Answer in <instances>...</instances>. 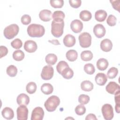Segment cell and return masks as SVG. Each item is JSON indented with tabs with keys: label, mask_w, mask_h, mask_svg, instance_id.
Here are the masks:
<instances>
[{
	"label": "cell",
	"mask_w": 120,
	"mask_h": 120,
	"mask_svg": "<svg viewBox=\"0 0 120 120\" xmlns=\"http://www.w3.org/2000/svg\"><path fill=\"white\" fill-rule=\"evenodd\" d=\"M105 90L111 94H114L120 90V85L115 82H110L106 86Z\"/></svg>",
	"instance_id": "13"
},
{
	"label": "cell",
	"mask_w": 120,
	"mask_h": 120,
	"mask_svg": "<svg viewBox=\"0 0 120 120\" xmlns=\"http://www.w3.org/2000/svg\"><path fill=\"white\" fill-rule=\"evenodd\" d=\"M40 19L44 22H48L52 18V13L48 9H43L40 11L39 13Z\"/></svg>",
	"instance_id": "14"
},
{
	"label": "cell",
	"mask_w": 120,
	"mask_h": 120,
	"mask_svg": "<svg viewBox=\"0 0 120 120\" xmlns=\"http://www.w3.org/2000/svg\"><path fill=\"white\" fill-rule=\"evenodd\" d=\"M37 90V85L35 82H29L26 86V90L27 92L30 94H33L35 93Z\"/></svg>",
	"instance_id": "31"
},
{
	"label": "cell",
	"mask_w": 120,
	"mask_h": 120,
	"mask_svg": "<svg viewBox=\"0 0 120 120\" xmlns=\"http://www.w3.org/2000/svg\"><path fill=\"white\" fill-rule=\"evenodd\" d=\"M6 72L8 75L9 76L14 77L17 73V68L14 65H9L7 68Z\"/></svg>",
	"instance_id": "30"
},
{
	"label": "cell",
	"mask_w": 120,
	"mask_h": 120,
	"mask_svg": "<svg viewBox=\"0 0 120 120\" xmlns=\"http://www.w3.org/2000/svg\"><path fill=\"white\" fill-rule=\"evenodd\" d=\"M107 14L105 10L100 9L97 10L95 14V18L98 22H101L105 20Z\"/></svg>",
	"instance_id": "20"
},
{
	"label": "cell",
	"mask_w": 120,
	"mask_h": 120,
	"mask_svg": "<svg viewBox=\"0 0 120 120\" xmlns=\"http://www.w3.org/2000/svg\"><path fill=\"white\" fill-rule=\"evenodd\" d=\"M114 96V99L115 102V109L116 112L118 113H120V90L116 92Z\"/></svg>",
	"instance_id": "40"
},
{
	"label": "cell",
	"mask_w": 120,
	"mask_h": 120,
	"mask_svg": "<svg viewBox=\"0 0 120 120\" xmlns=\"http://www.w3.org/2000/svg\"><path fill=\"white\" fill-rule=\"evenodd\" d=\"M118 73V69L115 67L111 68L107 73V77L109 79H113L116 77Z\"/></svg>",
	"instance_id": "33"
},
{
	"label": "cell",
	"mask_w": 120,
	"mask_h": 120,
	"mask_svg": "<svg viewBox=\"0 0 120 120\" xmlns=\"http://www.w3.org/2000/svg\"><path fill=\"white\" fill-rule=\"evenodd\" d=\"M65 17V14L62 11L57 10L54 11L52 15V18L53 19L63 20Z\"/></svg>",
	"instance_id": "35"
},
{
	"label": "cell",
	"mask_w": 120,
	"mask_h": 120,
	"mask_svg": "<svg viewBox=\"0 0 120 120\" xmlns=\"http://www.w3.org/2000/svg\"><path fill=\"white\" fill-rule=\"evenodd\" d=\"M45 62L49 65H54L57 61V56L53 53H49L46 56L45 58Z\"/></svg>",
	"instance_id": "25"
},
{
	"label": "cell",
	"mask_w": 120,
	"mask_h": 120,
	"mask_svg": "<svg viewBox=\"0 0 120 120\" xmlns=\"http://www.w3.org/2000/svg\"><path fill=\"white\" fill-rule=\"evenodd\" d=\"M19 28L16 24H12L7 26L4 30V37L8 39L13 38L19 32Z\"/></svg>",
	"instance_id": "4"
},
{
	"label": "cell",
	"mask_w": 120,
	"mask_h": 120,
	"mask_svg": "<svg viewBox=\"0 0 120 120\" xmlns=\"http://www.w3.org/2000/svg\"><path fill=\"white\" fill-rule=\"evenodd\" d=\"M105 29L101 24H97L93 28V32L98 38L103 37L105 34Z\"/></svg>",
	"instance_id": "12"
},
{
	"label": "cell",
	"mask_w": 120,
	"mask_h": 120,
	"mask_svg": "<svg viewBox=\"0 0 120 120\" xmlns=\"http://www.w3.org/2000/svg\"><path fill=\"white\" fill-rule=\"evenodd\" d=\"M64 22L63 20L53 19L51 23V32L56 38L61 37L63 33Z\"/></svg>",
	"instance_id": "2"
},
{
	"label": "cell",
	"mask_w": 120,
	"mask_h": 120,
	"mask_svg": "<svg viewBox=\"0 0 120 120\" xmlns=\"http://www.w3.org/2000/svg\"><path fill=\"white\" fill-rule=\"evenodd\" d=\"M60 99L56 96L52 95L45 102L44 106L46 110L49 112L54 111L60 105Z\"/></svg>",
	"instance_id": "3"
},
{
	"label": "cell",
	"mask_w": 120,
	"mask_h": 120,
	"mask_svg": "<svg viewBox=\"0 0 120 120\" xmlns=\"http://www.w3.org/2000/svg\"><path fill=\"white\" fill-rule=\"evenodd\" d=\"M21 22L24 25H28L31 22V17L27 14L23 15L21 18Z\"/></svg>",
	"instance_id": "42"
},
{
	"label": "cell",
	"mask_w": 120,
	"mask_h": 120,
	"mask_svg": "<svg viewBox=\"0 0 120 120\" xmlns=\"http://www.w3.org/2000/svg\"><path fill=\"white\" fill-rule=\"evenodd\" d=\"M95 79L96 83L100 86L105 85L107 81L106 75L103 73H98L95 76Z\"/></svg>",
	"instance_id": "18"
},
{
	"label": "cell",
	"mask_w": 120,
	"mask_h": 120,
	"mask_svg": "<svg viewBox=\"0 0 120 120\" xmlns=\"http://www.w3.org/2000/svg\"><path fill=\"white\" fill-rule=\"evenodd\" d=\"M28 109L26 105H20L16 110L17 118L18 120H27L28 116Z\"/></svg>",
	"instance_id": "8"
},
{
	"label": "cell",
	"mask_w": 120,
	"mask_h": 120,
	"mask_svg": "<svg viewBox=\"0 0 120 120\" xmlns=\"http://www.w3.org/2000/svg\"><path fill=\"white\" fill-rule=\"evenodd\" d=\"M90 101V97L87 95L81 94L79 96L78 102L82 105H85Z\"/></svg>",
	"instance_id": "38"
},
{
	"label": "cell",
	"mask_w": 120,
	"mask_h": 120,
	"mask_svg": "<svg viewBox=\"0 0 120 120\" xmlns=\"http://www.w3.org/2000/svg\"><path fill=\"white\" fill-rule=\"evenodd\" d=\"M70 5L74 8H78L81 5L82 1L81 0H69Z\"/></svg>",
	"instance_id": "43"
},
{
	"label": "cell",
	"mask_w": 120,
	"mask_h": 120,
	"mask_svg": "<svg viewBox=\"0 0 120 120\" xmlns=\"http://www.w3.org/2000/svg\"><path fill=\"white\" fill-rule=\"evenodd\" d=\"M0 58H1L5 56L8 54V49L6 46L1 45L0 46Z\"/></svg>",
	"instance_id": "45"
},
{
	"label": "cell",
	"mask_w": 120,
	"mask_h": 120,
	"mask_svg": "<svg viewBox=\"0 0 120 120\" xmlns=\"http://www.w3.org/2000/svg\"><path fill=\"white\" fill-rule=\"evenodd\" d=\"M60 75L66 79H71L74 75L73 70L69 67L63 70Z\"/></svg>",
	"instance_id": "28"
},
{
	"label": "cell",
	"mask_w": 120,
	"mask_h": 120,
	"mask_svg": "<svg viewBox=\"0 0 120 120\" xmlns=\"http://www.w3.org/2000/svg\"><path fill=\"white\" fill-rule=\"evenodd\" d=\"M25 56L24 53L21 50H17L13 53V58L16 61L22 60Z\"/></svg>",
	"instance_id": "29"
},
{
	"label": "cell",
	"mask_w": 120,
	"mask_h": 120,
	"mask_svg": "<svg viewBox=\"0 0 120 120\" xmlns=\"http://www.w3.org/2000/svg\"><path fill=\"white\" fill-rule=\"evenodd\" d=\"M49 42H51V43H52V44H54V45H59V44H60V43L59 42L58 40H56V39H53V40H52V41H51L50 40H49Z\"/></svg>",
	"instance_id": "47"
},
{
	"label": "cell",
	"mask_w": 120,
	"mask_h": 120,
	"mask_svg": "<svg viewBox=\"0 0 120 120\" xmlns=\"http://www.w3.org/2000/svg\"><path fill=\"white\" fill-rule=\"evenodd\" d=\"M81 58L83 61L90 60L93 58V53L89 50L83 51L81 53Z\"/></svg>",
	"instance_id": "26"
},
{
	"label": "cell",
	"mask_w": 120,
	"mask_h": 120,
	"mask_svg": "<svg viewBox=\"0 0 120 120\" xmlns=\"http://www.w3.org/2000/svg\"><path fill=\"white\" fill-rule=\"evenodd\" d=\"M75 37L71 34L66 35L63 39L64 45L68 47L73 46L75 45Z\"/></svg>",
	"instance_id": "16"
},
{
	"label": "cell",
	"mask_w": 120,
	"mask_h": 120,
	"mask_svg": "<svg viewBox=\"0 0 120 120\" xmlns=\"http://www.w3.org/2000/svg\"><path fill=\"white\" fill-rule=\"evenodd\" d=\"M16 101L20 105H27L30 102V98L26 94L21 93L17 96Z\"/></svg>",
	"instance_id": "15"
},
{
	"label": "cell",
	"mask_w": 120,
	"mask_h": 120,
	"mask_svg": "<svg viewBox=\"0 0 120 120\" xmlns=\"http://www.w3.org/2000/svg\"><path fill=\"white\" fill-rule=\"evenodd\" d=\"M101 111L104 118L105 120H111L113 118V110L111 105L104 104L102 107Z\"/></svg>",
	"instance_id": "6"
},
{
	"label": "cell",
	"mask_w": 120,
	"mask_h": 120,
	"mask_svg": "<svg viewBox=\"0 0 120 120\" xmlns=\"http://www.w3.org/2000/svg\"><path fill=\"white\" fill-rule=\"evenodd\" d=\"M80 46L83 48H87L91 44V36L88 32H84L80 34L78 37Z\"/></svg>",
	"instance_id": "5"
},
{
	"label": "cell",
	"mask_w": 120,
	"mask_h": 120,
	"mask_svg": "<svg viewBox=\"0 0 120 120\" xmlns=\"http://www.w3.org/2000/svg\"><path fill=\"white\" fill-rule=\"evenodd\" d=\"M1 114L3 117L7 120H11L14 116L13 110L8 107H6L2 110Z\"/></svg>",
	"instance_id": "19"
},
{
	"label": "cell",
	"mask_w": 120,
	"mask_h": 120,
	"mask_svg": "<svg viewBox=\"0 0 120 120\" xmlns=\"http://www.w3.org/2000/svg\"><path fill=\"white\" fill-rule=\"evenodd\" d=\"M28 35L33 38H39L43 36L45 33V29L43 26L39 24L32 23L28 26L27 29Z\"/></svg>",
	"instance_id": "1"
},
{
	"label": "cell",
	"mask_w": 120,
	"mask_h": 120,
	"mask_svg": "<svg viewBox=\"0 0 120 120\" xmlns=\"http://www.w3.org/2000/svg\"><path fill=\"white\" fill-rule=\"evenodd\" d=\"M112 47V41L108 39H103L100 43V48L104 52H107L110 51Z\"/></svg>",
	"instance_id": "17"
},
{
	"label": "cell",
	"mask_w": 120,
	"mask_h": 120,
	"mask_svg": "<svg viewBox=\"0 0 120 120\" xmlns=\"http://www.w3.org/2000/svg\"><path fill=\"white\" fill-rule=\"evenodd\" d=\"M41 90L44 94L45 95H49L52 92L53 88L51 84L45 83L43 84L41 86Z\"/></svg>",
	"instance_id": "23"
},
{
	"label": "cell",
	"mask_w": 120,
	"mask_h": 120,
	"mask_svg": "<svg viewBox=\"0 0 120 120\" xmlns=\"http://www.w3.org/2000/svg\"><path fill=\"white\" fill-rule=\"evenodd\" d=\"M108 60L105 58H100L97 61V67L99 70L104 71L105 70L108 66Z\"/></svg>",
	"instance_id": "21"
},
{
	"label": "cell",
	"mask_w": 120,
	"mask_h": 120,
	"mask_svg": "<svg viewBox=\"0 0 120 120\" xmlns=\"http://www.w3.org/2000/svg\"><path fill=\"white\" fill-rule=\"evenodd\" d=\"M85 120H97V118L95 114L93 113H90L86 116L85 118Z\"/></svg>",
	"instance_id": "46"
},
{
	"label": "cell",
	"mask_w": 120,
	"mask_h": 120,
	"mask_svg": "<svg viewBox=\"0 0 120 120\" xmlns=\"http://www.w3.org/2000/svg\"><path fill=\"white\" fill-rule=\"evenodd\" d=\"M53 68L50 65H46L43 68L41 73V76L43 80H50L53 77Z\"/></svg>",
	"instance_id": "7"
},
{
	"label": "cell",
	"mask_w": 120,
	"mask_h": 120,
	"mask_svg": "<svg viewBox=\"0 0 120 120\" xmlns=\"http://www.w3.org/2000/svg\"><path fill=\"white\" fill-rule=\"evenodd\" d=\"M110 2L112 4V5L114 9L117 10L119 12H120V1L119 0H110Z\"/></svg>",
	"instance_id": "44"
},
{
	"label": "cell",
	"mask_w": 120,
	"mask_h": 120,
	"mask_svg": "<svg viewBox=\"0 0 120 120\" xmlns=\"http://www.w3.org/2000/svg\"><path fill=\"white\" fill-rule=\"evenodd\" d=\"M44 116V111L42 108L39 106L35 107L32 111L31 120H42Z\"/></svg>",
	"instance_id": "9"
},
{
	"label": "cell",
	"mask_w": 120,
	"mask_h": 120,
	"mask_svg": "<svg viewBox=\"0 0 120 120\" xmlns=\"http://www.w3.org/2000/svg\"><path fill=\"white\" fill-rule=\"evenodd\" d=\"M84 71L89 75H92L95 71L94 65L91 63H87L84 66Z\"/></svg>",
	"instance_id": "34"
},
{
	"label": "cell",
	"mask_w": 120,
	"mask_h": 120,
	"mask_svg": "<svg viewBox=\"0 0 120 120\" xmlns=\"http://www.w3.org/2000/svg\"><path fill=\"white\" fill-rule=\"evenodd\" d=\"M116 21L117 19L116 17L112 15H110L106 20L107 23L110 26H113L115 25L116 23Z\"/></svg>",
	"instance_id": "41"
},
{
	"label": "cell",
	"mask_w": 120,
	"mask_h": 120,
	"mask_svg": "<svg viewBox=\"0 0 120 120\" xmlns=\"http://www.w3.org/2000/svg\"><path fill=\"white\" fill-rule=\"evenodd\" d=\"M81 88L83 91H90L93 89V84L90 81L85 80L81 82Z\"/></svg>",
	"instance_id": "22"
},
{
	"label": "cell",
	"mask_w": 120,
	"mask_h": 120,
	"mask_svg": "<svg viewBox=\"0 0 120 120\" xmlns=\"http://www.w3.org/2000/svg\"><path fill=\"white\" fill-rule=\"evenodd\" d=\"M11 46L15 49H20L22 45V42L19 38H15L11 43Z\"/></svg>",
	"instance_id": "39"
},
{
	"label": "cell",
	"mask_w": 120,
	"mask_h": 120,
	"mask_svg": "<svg viewBox=\"0 0 120 120\" xmlns=\"http://www.w3.org/2000/svg\"><path fill=\"white\" fill-rule=\"evenodd\" d=\"M69 67V65L65 61H60L56 66V69L59 74H61L63 70Z\"/></svg>",
	"instance_id": "32"
},
{
	"label": "cell",
	"mask_w": 120,
	"mask_h": 120,
	"mask_svg": "<svg viewBox=\"0 0 120 120\" xmlns=\"http://www.w3.org/2000/svg\"><path fill=\"white\" fill-rule=\"evenodd\" d=\"M66 56L69 61H74L77 59L78 53L75 50H69L66 52Z\"/></svg>",
	"instance_id": "24"
},
{
	"label": "cell",
	"mask_w": 120,
	"mask_h": 120,
	"mask_svg": "<svg viewBox=\"0 0 120 120\" xmlns=\"http://www.w3.org/2000/svg\"><path fill=\"white\" fill-rule=\"evenodd\" d=\"M38 48L37 43L31 40H28L25 42L24 44V50L30 53L34 52Z\"/></svg>",
	"instance_id": "10"
},
{
	"label": "cell",
	"mask_w": 120,
	"mask_h": 120,
	"mask_svg": "<svg viewBox=\"0 0 120 120\" xmlns=\"http://www.w3.org/2000/svg\"><path fill=\"white\" fill-rule=\"evenodd\" d=\"M75 111L76 114L78 115H82L85 113L86 108L82 104H81L76 106Z\"/></svg>",
	"instance_id": "37"
},
{
	"label": "cell",
	"mask_w": 120,
	"mask_h": 120,
	"mask_svg": "<svg viewBox=\"0 0 120 120\" xmlns=\"http://www.w3.org/2000/svg\"><path fill=\"white\" fill-rule=\"evenodd\" d=\"M70 28L71 30L75 33L80 32L83 28L82 22L78 19L74 20L70 23Z\"/></svg>",
	"instance_id": "11"
},
{
	"label": "cell",
	"mask_w": 120,
	"mask_h": 120,
	"mask_svg": "<svg viewBox=\"0 0 120 120\" xmlns=\"http://www.w3.org/2000/svg\"><path fill=\"white\" fill-rule=\"evenodd\" d=\"M50 4L54 8H61L64 5L63 0H50Z\"/></svg>",
	"instance_id": "36"
},
{
	"label": "cell",
	"mask_w": 120,
	"mask_h": 120,
	"mask_svg": "<svg viewBox=\"0 0 120 120\" xmlns=\"http://www.w3.org/2000/svg\"><path fill=\"white\" fill-rule=\"evenodd\" d=\"M79 17L83 21H88L91 19L92 15L89 11L84 10L80 13Z\"/></svg>",
	"instance_id": "27"
}]
</instances>
